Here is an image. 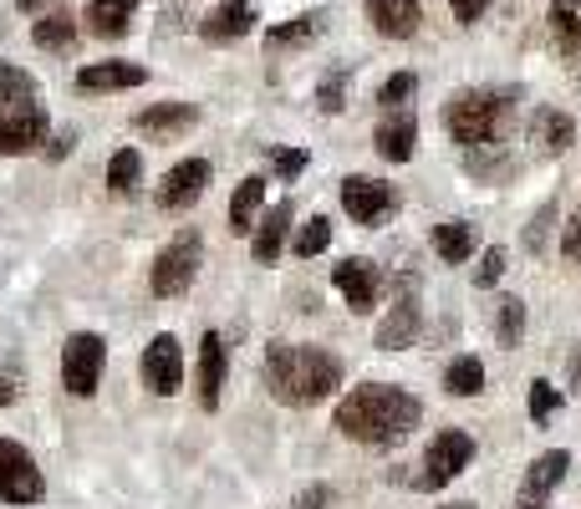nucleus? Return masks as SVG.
Returning <instances> with one entry per match:
<instances>
[{
	"instance_id": "f03ea898",
	"label": "nucleus",
	"mask_w": 581,
	"mask_h": 509,
	"mask_svg": "<svg viewBox=\"0 0 581 509\" xmlns=\"http://www.w3.org/2000/svg\"><path fill=\"white\" fill-rule=\"evenodd\" d=\"M266 387L286 408H312L342 387V356L312 341H270L266 347Z\"/></svg>"
},
{
	"instance_id": "dca6fc26",
	"label": "nucleus",
	"mask_w": 581,
	"mask_h": 509,
	"mask_svg": "<svg viewBox=\"0 0 581 509\" xmlns=\"http://www.w3.org/2000/svg\"><path fill=\"white\" fill-rule=\"evenodd\" d=\"M225 377H230V347H225L220 331H205V341H199V408L205 413L220 408Z\"/></svg>"
},
{
	"instance_id": "ea45409f",
	"label": "nucleus",
	"mask_w": 581,
	"mask_h": 509,
	"mask_svg": "<svg viewBox=\"0 0 581 509\" xmlns=\"http://www.w3.org/2000/svg\"><path fill=\"white\" fill-rule=\"evenodd\" d=\"M561 260H581V215L566 219V230H561Z\"/></svg>"
},
{
	"instance_id": "c85d7f7f",
	"label": "nucleus",
	"mask_w": 581,
	"mask_h": 509,
	"mask_svg": "<svg viewBox=\"0 0 581 509\" xmlns=\"http://www.w3.org/2000/svg\"><path fill=\"white\" fill-rule=\"evenodd\" d=\"M261 204H266V179H261V173L240 179L235 199H230V230H235V234H255V215H261Z\"/></svg>"
},
{
	"instance_id": "72a5a7b5",
	"label": "nucleus",
	"mask_w": 581,
	"mask_h": 509,
	"mask_svg": "<svg viewBox=\"0 0 581 509\" xmlns=\"http://www.w3.org/2000/svg\"><path fill=\"white\" fill-rule=\"evenodd\" d=\"M347 82H352V66H331L327 77L316 82V108L327 112V118H337L347 108Z\"/></svg>"
},
{
	"instance_id": "393cba45",
	"label": "nucleus",
	"mask_w": 581,
	"mask_h": 509,
	"mask_svg": "<svg viewBox=\"0 0 581 509\" xmlns=\"http://www.w3.org/2000/svg\"><path fill=\"white\" fill-rule=\"evenodd\" d=\"M21 108H41V87L26 66L0 62V112H21Z\"/></svg>"
},
{
	"instance_id": "aec40b11",
	"label": "nucleus",
	"mask_w": 581,
	"mask_h": 509,
	"mask_svg": "<svg viewBox=\"0 0 581 509\" xmlns=\"http://www.w3.org/2000/svg\"><path fill=\"white\" fill-rule=\"evenodd\" d=\"M148 82V66L138 62H93L77 72L82 93H128V87H143Z\"/></svg>"
},
{
	"instance_id": "4c0bfd02",
	"label": "nucleus",
	"mask_w": 581,
	"mask_h": 509,
	"mask_svg": "<svg viewBox=\"0 0 581 509\" xmlns=\"http://www.w3.org/2000/svg\"><path fill=\"white\" fill-rule=\"evenodd\" d=\"M556 408H561V387L546 383V377H535V383H531V417H535V423H546Z\"/></svg>"
},
{
	"instance_id": "79ce46f5",
	"label": "nucleus",
	"mask_w": 581,
	"mask_h": 509,
	"mask_svg": "<svg viewBox=\"0 0 581 509\" xmlns=\"http://www.w3.org/2000/svg\"><path fill=\"white\" fill-rule=\"evenodd\" d=\"M550 215H556V204H546V209L535 215L531 234H525V250H541V245H546V225H550Z\"/></svg>"
},
{
	"instance_id": "a211bd4d",
	"label": "nucleus",
	"mask_w": 581,
	"mask_h": 509,
	"mask_svg": "<svg viewBox=\"0 0 581 509\" xmlns=\"http://www.w3.org/2000/svg\"><path fill=\"white\" fill-rule=\"evenodd\" d=\"M194 123H199V108H194V102H154V108H143L138 118H133V128L154 143L179 138V133H189Z\"/></svg>"
},
{
	"instance_id": "39448f33",
	"label": "nucleus",
	"mask_w": 581,
	"mask_h": 509,
	"mask_svg": "<svg viewBox=\"0 0 581 509\" xmlns=\"http://www.w3.org/2000/svg\"><path fill=\"white\" fill-rule=\"evenodd\" d=\"M474 463V438L464 428H439V438L424 448V463H419V489L424 494H434V489H444V484H455L464 469Z\"/></svg>"
},
{
	"instance_id": "37998d69",
	"label": "nucleus",
	"mask_w": 581,
	"mask_h": 509,
	"mask_svg": "<svg viewBox=\"0 0 581 509\" xmlns=\"http://www.w3.org/2000/svg\"><path fill=\"white\" fill-rule=\"evenodd\" d=\"M322 505H331V489H327V484H316V489L296 494V509H322Z\"/></svg>"
},
{
	"instance_id": "c03bdc74",
	"label": "nucleus",
	"mask_w": 581,
	"mask_h": 509,
	"mask_svg": "<svg viewBox=\"0 0 581 509\" xmlns=\"http://www.w3.org/2000/svg\"><path fill=\"white\" fill-rule=\"evenodd\" d=\"M16 377H0V408H11V402H16Z\"/></svg>"
},
{
	"instance_id": "cd10ccee",
	"label": "nucleus",
	"mask_w": 581,
	"mask_h": 509,
	"mask_svg": "<svg viewBox=\"0 0 581 509\" xmlns=\"http://www.w3.org/2000/svg\"><path fill=\"white\" fill-rule=\"evenodd\" d=\"M550 41L561 57H581V0H550Z\"/></svg>"
},
{
	"instance_id": "a19ab883",
	"label": "nucleus",
	"mask_w": 581,
	"mask_h": 509,
	"mask_svg": "<svg viewBox=\"0 0 581 509\" xmlns=\"http://www.w3.org/2000/svg\"><path fill=\"white\" fill-rule=\"evenodd\" d=\"M449 11H455L459 26H474V21L489 11V0H449Z\"/></svg>"
},
{
	"instance_id": "f704fd0d",
	"label": "nucleus",
	"mask_w": 581,
	"mask_h": 509,
	"mask_svg": "<svg viewBox=\"0 0 581 509\" xmlns=\"http://www.w3.org/2000/svg\"><path fill=\"white\" fill-rule=\"evenodd\" d=\"M327 245H331V219L327 215H312L296 230V245H291V250H296V260H316Z\"/></svg>"
},
{
	"instance_id": "f257e3e1",
	"label": "nucleus",
	"mask_w": 581,
	"mask_h": 509,
	"mask_svg": "<svg viewBox=\"0 0 581 509\" xmlns=\"http://www.w3.org/2000/svg\"><path fill=\"white\" fill-rule=\"evenodd\" d=\"M424 417V402L413 398L409 387H394V383H362L352 387L342 402H337V433L352 438V444H367V448H388L398 438H409Z\"/></svg>"
},
{
	"instance_id": "9d476101",
	"label": "nucleus",
	"mask_w": 581,
	"mask_h": 509,
	"mask_svg": "<svg viewBox=\"0 0 581 509\" xmlns=\"http://www.w3.org/2000/svg\"><path fill=\"white\" fill-rule=\"evenodd\" d=\"M143 383H148V392H158V398H173V392L184 387V347H179L173 331H158V337L143 347Z\"/></svg>"
},
{
	"instance_id": "5701e85b",
	"label": "nucleus",
	"mask_w": 581,
	"mask_h": 509,
	"mask_svg": "<svg viewBox=\"0 0 581 509\" xmlns=\"http://www.w3.org/2000/svg\"><path fill=\"white\" fill-rule=\"evenodd\" d=\"M322 32H327V11H306V16H291V21H281V26H270L266 51L270 57H276V51H296V47H306V41H316Z\"/></svg>"
},
{
	"instance_id": "c756f323",
	"label": "nucleus",
	"mask_w": 581,
	"mask_h": 509,
	"mask_svg": "<svg viewBox=\"0 0 581 509\" xmlns=\"http://www.w3.org/2000/svg\"><path fill=\"white\" fill-rule=\"evenodd\" d=\"M32 41L41 51H66L77 41V16H66V11H47V16L32 26Z\"/></svg>"
},
{
	"instance_id": "4be33fe9",
	"label": "nucleus",
	"mask_w": 581,
	"mask_h": 509,
	"mask_svg": "<svg viewBox=\"0 0 581 509\" xmlns=\"http://www.w3.org/2000/svg\"><path fill=\"white\" fill-rule=\"evenodd\" d=\"M291 219H296V209H291V204H276V209L255 225V240H251L255 265H276V255L286 250V234H291Z\"/></svg>"
},
{
	"instance_id": "f3484780",
	"label": "nucleus",
	"mask_w": 581,
	"mask_h": 509,
	"mask_svg": "<svg viewBox=\"0 0 581 509\" xmlns=\"http://www.w3.org/2000/svg\"><path fill=\"white\" fill-rule=\"evenodd\" d=\"M373 148H377V158H388V163H409L413 148H419V118H413L409 108L383 112V123H377V133H373Z\"/></svg>"
},
{
	"instance_id": "de8ad7c7",
	"label": "nucleus",
	"mask_w": 581,
	"mask_h": 509,
	"mask_svg": "<svg viewBox=\"0 0 581 509\" xmlns=\"http://www.w3.org/2000/svg\"><path fill=\"white\" fill-rule=\"evenodd\" d=\"M459 509H464V505H459Z\"/></svg>"
},
{
	"instance_id": "2eb2a0df",
	"label": "nucleus",
	"mask_w": 581,
	"mask_h": 509,
	"mask_svg": "<svg viewBox=\"0 0 581 509\" xmlns=\"http://www.w3.org/2000/svg\"><path fill=\"white\" fill-rule=\"evenodd\" d=\"M362 11L373 21V32L383 41H413L424 26V5L419 0H362Z\"/></svg>"
},
{
	"instance_id": "58836bf2",
	"label": "nucleus",
	"mask_w": 581,
	"mask_h": 509,
	"mask_svg": "<svg viewBox=\"0 0 581 509\" xmlns=\"http://www.w3.org/2000/svg\"><path fill=\"white\" fill-rule=\"evenodd\" d=\"M270 163H276V173H281V179H301V173H306V163H312V154H306V148H276V154H270Z\"/></svg>"
},
{
	"instance_id": "1a4fd4ad",
	"label": "nucleus",
	"mask_w": 581,
	"mask_h": 509,
	"mask_svg": "<svg viewBox=\"0 0 581 509\" xmlns=\"http://www.w3.org/2000/svg\"><path fill=\"white\" fill-rule=\"evenodd\" d=\"M419 331H424V306H419V280L403 276V286H398V301L394 311L383 316V326H377V347L383 352H403V347H413L419 341Z\"/></svg>"
},
{
	"instance_id": "20e7f679",
	"label": "nucleus",
	"mask_w": 581,
	"mask_h": 509,
	"mask_svg": "<svg viewBox=\"0 0 581 509\" xmlns=\"http://www.w3.org/2000/svg\"><path fill=\"white\" fill-rule=\"evenodd\" d=\"M199 260H205V240L194 230L173 234L169 245L158 250L154 270H148V291L158 295V301H173V295H184L189 286H194V276H199Z\"/></svg>"
},
{
	"instance_id": "a18cd8bd",
	"label": "nucleus",
	"mask_w": 581,
	"mask_h": 509,
	"mask_svg": "<svg viewBox=\"0 0 581 509\" xmlns=\"http://www.w3.org/2000/svg\"><path fill=\"white\" fill-rule=\"evenodd\" d=\"M66 154H72V133H62V138L47 148V158H66Z\"/></svg>"
},
{
	"instance_id": "49530a36",
	"label": "nucleus",
	"mask_w": 581,
	"mask_h": 509,
	"mask_svg": "<svg viewBox=\"0 0 581 509\" xmlns=\"http://www.w3.org/2000/svg\"><path fill=\"white\" fill-rule=\"evenodd\" d=\"M21 11H41V5H51V0H16Z\"/></svg>"
},
{
	"instance_id": "412c9836",
	"label": "nucleus",
	"mask_w": 581,
	"mask_h": 509,
	"mask_svg": "<svg viewBox=\"0 0 581 509\" xmlns=\"http://www.w3.org/2000/svg\"><path fill=\"white\" fill-rule=\"evenodd\" d=\"M143 0H87V11H82V21H87V32L97 36V41H118V36H128V26H133V16H138Z\"/></svg>"
},
{
	"instance_id": "423d86ee",
	"label": "nucleus",
	"mask_w": 581,
	"mask_h": 509,
	"mask_svg": "<svg viewBox=\"0 0 581 509\" xmlns=\"http://www.w3.org/2000/svg\"><path fill=\"white\" fill-rule=\"evenodd\" d=\"M102 372H108V341L97 337V331H77V337H66L62 347V387L72 398H93L97 387H102Z\"/></svg>"
},
{
	"instance_id": "2f4dec72",
	"label": "nucleus",
	"mask_w": 581,
	"mask_h": 509,
	"mask_svg": "<svg viewBox=\"0 0 581 509\" xmlns=\"http://www.w3.org/2000/svg\"><path fill=\"white\" fill-rule=\"evenodd\" d=\"M495 337H500V347H520V337H525V301L520 295H500V306H495Z\"/></svg>"
},
{
	"instance_id": "bb28decb",
	"label": "nucleus",
	"mask_w": 581,
	"mask_h": 509,
	"mask_svg": "<svg viewBox=\"0 0 581 509\" xmlns=\"http://www.w3.org/2000/svg\"><path fill=\"white\" fill-rule=\"evenodd\" d=\"M428 245H434V255H439L444 265H464L474 255V230L464 225V219H444V225H434V234H428Z\"/></svg>"
},
{
	"instance_id": "a878e982",
	"label": "nucleus",
	"mask_w": 581,
	"mask_h": 509,
	"mask_svg": "<svg viewBox=\"0 0 581 509\" xmlns=\"http://www.w3.org/2000/svg\"><path fill=\"white\" fill-rule=\"evenodd\" d=\"M516 169V158L505 143H485V148H464V173L480 179V184H505Z\"/></svg>"
},
{
	"instance_id": "6ab92c4d",
	"label": "nucleus",
	"mask_w": 581,
	"mask_h": 509,
	"mask_svg": "<svg viewBox=\"0 0 581 509\" xmlns=\"http://www.w3.org/2000/svg\"><path fill=\"white\" fill-rule=\"evenodd\" d=\"M251 26H255L251 0H220V5L199 21V36L215 41V47H230V41H240V36H251Z\"/></svg>"
},
{
	"instance_id": "9b49d317",
	"label": "nucleus",
	"mask_w": 581,
	"mask_h": 509,
	"mask_svg": "<svg viewBox=\"0 0 581 509\" xmlns=\"http://www.w3.org/2000/svg\"><path fill=\"white\" fill-rule=\"evenodd\" d=\"M209 158H184V163H173L169 173H164V184H158V209L164 215H184L189 204H199L205 199V189H209Z\"/></svg>"
},
{
	"instance_id": "0eeeda50",
	"label": "nucleus",
	"mask_w": 581,
	"mask_h": 509,
	"mask_svg": "<svg viewBox=\"0 0 581 509\" xmlns=\"http://www.w3.org/2000/svg\"><path fill=\"white\" fill-rule=\"evenodd\" d=\"M342 209H347L352 225L377 230V225L398 209V189L383 184V179H367V173H347L342 179Z\"/></svg>"
},
{
	"instance_id": "b1692460",
	"label": "nucleus",
	"mask_w": 581,
	"mask_h": 509,
	"mask_svg": "<svg viewBox=\"0 0 581 509\" xmlns=\"http://www.w3.org/2000/svg\"><path fill=\"white\" fill-rule=\"evenodd\" d=\"M531 138L541 143V154L546 158H556L577 143V123H571V112H561V108H541L535 112V123H531Z\"/></svg>"
},
{
	"instance_id": "6e6552de",
	"label": "nucleus",
	"mask_w": 581,
	"mask_h": 509,
	"mask_svg": "<svg viewBox=\"0 0 581 509\" xmlns=\"http://www.w3.org/2000/svg\"><path fill=\"white\" fill-rule=\"evenodd\" d=\"M41 469H36L32 448H21L16 438H0V499L5 505H41Z\"/></svg>"
},
{
	"instance_id": "7ed1b4c3",
	"label": "nucleus",
	"mask_w": 581,
	"mask_h": 509,
	"mask_svg": "<svg viewBox=\"0 0 581 509\" xmlns=\"http://www.w3.org/2000/svg\"><path fill=\"white\" fill-rule=\"evenodd\" d=\"M520 97L510 87H464V93L449 97L444 108V128L459 148H485V143H500L510 118H516Z\"/></svg>"
},
{
	"instance_id": "f8f14e48",
	"label": "nucleus",
	"mask_w": 581,
	"mask_h": 509,
	"mask_svg": "<svg viewBox=\"0 0 581 509\" xmlns=\"http://www.w3.org/2000/svg\"><path fill=\"white\" fill-rule=\"evenodd\" d=\"M566 469H571V453H566V448H546V453H541V459L525 469V478H520L516 509H546L550 494L561 489Z\"/></svg>"
},
{
	"instance_id": "4468645a",
	"label": "nucleus",
	"mask_w": 581,
	"mask_h": 509,
	"mask_svg": "<svg viewBox=\"0 0 581 509\" xmlns=\"http://www.w3.org/2000/svg\"><path fill=\"white\" fill-rule=\"evenodd\" d=\"M331 286L342 291V301L358 311V316H367V311L377 306V295H383V270H377L373 260H358V255H352V260H342L331 270Z\"/></svg>"
},
{
	"instance_id": "ddd939ff",
	"label": "nucleus",
	"mask_w": 581,
	"mask_h": 509,
	"mask_svg": "<svg viewBox=\"0 0 581 509\" xmlns=\"http://www.w3.org/2000/svg\"><path fill=\"white\" fill-rule=\"evenodd\" d=\"M47 138H51V118H47V108L0 112V154H5V158L36 154V148H41Z\"/></svg>"
},
{
	"instance_id": "7c9ffc66",
	"label": "nucleus",
	"mask_w": 581,
	"mask_h": 509,
	"mask_svg": "<svg viewBox=\"0 0 581 509\" xmlns=\"http://www.w3.org/2000/svg\"><path fill=\"white\" fill-rule=\"evenodd\" d=\"M444 387H449L455 398H480V392H485V367H480V356H455L449 372H444Z\"/></svg>"
},
{
	"instance_id": "e433bc0d",
	"label": "nucleus",
	"mask_w": 581,
	"mask_h": 509,
	"mask_svg": "<svg viewBox=\"0 0 581 509\" xmlns=\"http://www.w3.org/2000/svg\"><path fill=\"white\" fill-rule=\"evenodd\" d=\"M505 265H510V255H505L500 245H489L485 255H480V265H474V291H489V286L505 276Z\"/></svg>"
},
{
	"instance_id": "c9c22d12",
	"label": "nucleus",
	"mask_w": 581,
	"mask_h": 509,
	"mask_svg": "<svg viewBox=\"0 0 581 509\" xmlns=\"http://www.w3.org/2000/svg\"><path fill=\"white\" fill-rule=\"evenodd\" d=\"M419 93V77L413 72H394V77L377 87V108L383 112H398V108H409V97Z\"/></svg>"
},
{
	"instance_id": "473e14b6",
	"label": "nucleus",
	"mask_w": 581,
	"mask_h": 509,
	"mask_svg": "<svg viewBox=\"0 0 581 509\" xmlns=\"http://www.w3.org/2000/svg\"><path fill=\"white\" fill-rule=\"evenodd\" d=\"M138 179H143L138 148H118V154H112V163H108V189H112V194H133V189H138Z\"/></svg>"
}]
</instances>
